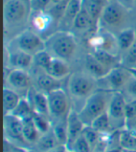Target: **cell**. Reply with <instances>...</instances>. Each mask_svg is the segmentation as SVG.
Returning <instances> with one entry per match:
<instances>
[{
    "label": "cell",
    "instance_id": "obj_1",
    "mask_svg": "<svg viewBox=\"0 0 136 152\" xmlns=\"http://www.w3.org/2000/svg\"><path fill=\"white\" fill-rule=\"evenodd\" d=\"M30 0H4V37L8 41L28 28L31 15Z\"/></svg>",
    "mask_w": 136,
    "mask_h": 152
},
{
    "label": "cell",
    "instance_id": "obj_43",
    "mask_svg": "<svg viewBox=\"0 0 136 152\" xmlns=\"http://www.w3.org/2000/svg\"><path fill=\"white\" fill-rule=\"evenodd\" d=\"M123 152H136V149H133V150H124L123 149Z\"/></svg>",
    "mask_w": 136,
    "mask_h": 152
},
{
    "label": "cell",
    "instance_id": "obj_35",
    "mask_svg": "<svg viewBox=\"0 0 136 152\" xmlns=\"http://www.w3.org/2000/svg\"><path fill=\"white\" fill-rule=\"evenodd\" d=\"M121 92L127 102L136 103V77L132 76Z\"/></svg>",
    "mask_w": 136,
    "mask_h": 152
},
{
    "label": "cell",
    "instance_id": "obj_18",
    "mask_svg": "<svg viewBox=\"0 0 136 152\" xmlns=\"http://www.w3.org/2000/svg\"><path fill=\"white\" fill-rule=\"evenodd\" d=\"M82 8V0H70L65 11L59 22L58 30L61 31H71L75 20Z\"/></svg>",
    "mask_w": 136,
    "mask_h": 152
},
{
    "label": "cell",
    "instance_id": "obj_3",
    "mask_svg": "<svg viewBox=\"0 0 136 152\" xmlns=\"http://www.w3.org/2000/svg\"><path fill=\"white\" fill-rule=\"evenodd\" d=\"M79 40L72 32L58 30L45 39V50L53 58L71 63L79 52Z\"/></svg>",
    "mask_w": 136,
    "mask_h": 152
},
{
    "label": "cell",
    "instance_id": "obj_31",
    "mask_svg": "<svg viewBox=\"0 0 136 152\" xmlns=\"http://www.w3.org/2000/svg\"><path fill=\"white\" fill-rule=\"evenodd\" d=\"M52 59L53 57L46 50H41L33 56V66L47 71Z\"/></svg>",
    "mask_w": 136,
    "mask_h": 152
},
{
    "label": "cell",
    "instance_id": "obj_21",
    "mask_svg": "<svg viewBox=\"0 0 136 152\" xmlns=\"http://www.w3.org/2000/svg\"><path fill=\"white\" fill-rule=\"evenodd\" d=\"M46 72L51 77H53L57 79H60V80H64V79L68 77L69 75L72 73L71 72L70 64L58 58L52 59V61H51L49 66Z\"/></svg>",
    "mask_w": 136,
    "mask_h": 152
},
{
    "label": "cell",
    "instance_id": "obj_26",
    "mask_svg": "<svg viewBox=\"0 0 136 152\" xmlns=\"http://www.w3.org/2000/svg\"><path fill=\"white\" fill-rule=\"evenodd\" d=\"M116 37L118 39L120 53L122 54L131 48L132 45L134 43L136 39V30L132 26H129V27H127L119 32Z\"/></svg>",
    "mask_w": 136,
    "mask_h": 152
},
{
    "label": "cell",
    "instance_id": "obj_24",
    "mask_svg": "<svg viewBox=\"0 0 136 152\" xmlns=\"http://www.w3.org/2000/svg\"><path fill=\"white\" fill-rule=\"evenodd\" d=\"M108 0H82V7L98 25L102 12Z\"/></svg>",
    "mask_w": 136,
    "mask_h": 152
},
{
    "label": "cell",
    "instance_id": "obj_37",
    "mask_svg": "<svg viewBox=\"0 0 136 152\" xmlns=\"http://www.w3.org/2000/svg\"><path fill=\"white\" fill-rule=\"evenodd\" d=\"M69 151H72V152H92V148H90L89 144L88 143V141L85 138V136H84L83 133L75 140V142L73 143L72 147H71Z\"/></svg>",
    "mask_w": 136,
    "mask_h": 152
},
{
    "label": "cell",
    "instance_id": "obj_39",
    "mask_svg": "<svg viewBox=\"0 0 136 152\" xmlns=\"http://www.w3.org/2000/svg\"><path fill=\"white\" fill-rule=\"evenodd\" d=\"M125 129L133 134H136V114L127 118Z\"/></svg>",
    "mask_w": 136,
    "mask_h": 152
},
{
    "label": "cell",
    "instance_id": "obj_36",
    "mask_svg": "<svg viewBox=\"0 0 136 152\" xmlns=\"http://www.w3.org/2000/svg\"><path fill=\"white\" fill-rule=\"evenodd\" d=\"M83 134L87 139L88 143L89 144L90 148H92V151H93V149L97 146V144H98L99 141H100L102 134H100L97 131H95L92 127L86 126L85 129L83 130Z\"/></svg>",
    "mask_w": 136,
    "mask_h": 152
},
{
    "label": "cell",
    "instance_id": "obj_10",
    "mask_svg": "<svg viewBox=\"0 0 136 152\" xmlns=\"http://www.w3.org/2000/svg\"><path fill=\"white\" fill-rule=\"evenodd\" d=\"M132 76V73L127 67L119 65L110 70L105 77L97 80L98 88L111 92L122 91Z\"/></svg>",
    "mask_w": 136,
    "mask_h": 152
},
{
    "label": "cell",
    "instance_id": "obj_5",
    "mask_svg": "<svg viewBox=\"0 0 136 152\" xmlns=\"http://www.w3.org/2000/svg\"><path fill=\"white\" fill-rule=\"evenodd\" d=\"M113 92L98 89L90 95L82 108L77 112L86 126H90L96 118L105 113Z\"/></svg>",
    "mask_w": 136,
    "mask_h": 152
},
{
    "label": "cell",
    "instance_id": "obj_33",
    "mask_svg": "<svg viewBox=\"0 0 136 152\" xmlns=\"http://www.w3.org/2000/svg\"><path fill=\"white\" fill-rule=\"evenodd\" d=\"M33 121L36 124V128L38 129V131L41 133V134L47 133V132H49L51 129V127H52V121H51L49 118L46 116L34 113Z\"/></svg>",
    "mask_w": 136,
    "mask_h": 152
},
{
    "label": "cell",
    "instance_id": "obj_30",
    "mask_svg": "<svg viewBox=\"0 0 136 152\" xmlns=\"http://www.w3.org/2000/svg\"><path fill=\"white\" fill-rule=\"evenodd\" d=\"M52 131L59 145H63V146L66 147L68 140L66 120L52 122Z\"/></svg>",
    "mask_w": 136,
    "mask_h": 152
},
{
    "label": "cell",
    "instance_id": "obj_27",
    "mask_svg": "<svg viewBox=\"0 0 136 152\" xmlns=\"http://www.w3.org/2000/svg\"><path fill=\"white\" fill-rule=\"evenodd\" d=\"M57 146H59V143L56 139L52 131V127H51L49 132L41 134L33 148H35L37 152H47L56 148Z\"/></svg>",
    "mask_w": 136,
    "mask_h": 152
},
{
    "label": "cell",
    "instance_id": "obj_15",
    "mask_svg": "<svg viewBox=\"0 0 136 152\" xmlns=\"http://www.w3.org/2000/svg\"><path fill=\"white\" fill-rule=\"evenodd\" d=\"M97 30H98V25L94 23L92 17L82 7L75 20L70 32H72L76 37V38L86 37L88 39Z\"/></svg>",
    "mask_w": 136,
    "mask_h": 152
},
{
    "label": "cell",
    "instance_id": "obj_8",
    "mask_svg": "<svg viewBox=\"0 0 136 152\" xmlns=\"http://www.w3.org/2000/svg\"><path fill=\"white\" fill-rule=\"evenodd\" d=\"M127 101L121 91L113 92L106 113L114 131L125 129L127 121Z\"/></svg>",
    "mask_w": 136,
    "mask_h": 152
},
{
    "label": "cell",
    "instance_id": "obj_9",
    "mask_svg": "<svg viewBox=\"0 0 136 152\" xmlns=\"http://www.w3.org/2000/svg\"><path fill=\"white\" fill-rule=\"evenodd\" d=\"M58 26L59 23L48 10L31 12L28 28L40 36L44 40L58 31Z\"/></svg>",
    "mask_w": 136,
    "mask_h": 152
},
{
    "label": "cell",
    "instance_id": "obj_38",
    "mask_svg": "<svg viewBox=\"0 0 136 152\" xmlns=\"http://www.w3.org/2000/svg\"><path fill=\"white\" fill-rule=\"evenodd\" d=\"M52 0H30L32 11H42L47 10L51 4Z\"/></svg>",
    "mask_w": 136,
    "mask_h": 152
},
{
    "label": "cell",
    "instance_id": "obj_45",
    "mask_svg": "<svg viewBox=\"0 0 136 152\" xmlns=\"http://www.w3.org/2000/svg\"><path fill=\"white\" fill-rule=\"evenodd\" d=\"M66 152H72V151H69V150H67V151H66Z\"/></svg>",
    "mask_w": 136,
    "mask_h": 152
},
{
    "label": "cell",
    "instance_id": "obj_32",
    "mask_svg": "<svg viewBox=\"0 0 136 152\" xmlns=\"http://www.w3.org/2000/svg\"><path fill=\"white\" fill-rule=\"evenodd\" d=\"M120 146L124 150L136 149V134L126 129H123L119 133Z\"/></svg>",
    "mask_w": 136,
    "mask_h": 152
},
{
    "label": "cell",
    "instance_id": "obj_19",
    "mask_svg": "<svg viewBox=\"0 0 136 152\" xmlns=\"http://www.w3.org/2000/svg\"><path fill=\"white\" fill-rule=\"evenodd\" d=\"M26 98L30 102L35 113L46 116V117L50 118L48 97H47L46 94H43V92H41V91H38L33 87L28 92Z\"/></svg>",
    "mask_w": 136,
    "mask_h": 152
},
{
    "label": "cell",
    "instance_id": "obj_34",
    "mask_svg": "<svg viewBox=\"0 0 136 152\" xmlns=\"http://www.w3.org/2000/svg\"><path fill=\"white\" fill-rule=\"evenodd\" d=\"M136 64V39L132 47L121 54V65L131 68Z\"/></svg>",
    "mask_w": 136,
    "mask_h": 152
},
{
    "label": "cell",
    "instance_id": "obj_25",
    "mask_svg": "<svg viewBox=\"0 0 136 152\" xmlns=\"http://www.w3.org/2000/svg\"><path fill=\"white\" fill-rule=\"evenodd\" d=\"M22 96L10 88L4 87L3 89V111L4 115L11 114L20 103Z\"/></svg>",
    "mask_w": 136,
    "mask_h": 152
},
{
    "label": "cell",
    "instance_id": "obj_23",
    "mask_svg": "<svg viewBox=\"0 0 136 152\" xmlns=\"http://www.w3.org/2000/svg\"><path fill=\"white\" fill-rule=\"evenodd\" d=\"M23 134L25 142L30 148H34V146L36 144V142L41 136V133L36 128V124L33 121V117L25 118L23 121Z\"/></svg>",
    "mask_w": 136,
    "mask_h": 152
},
{
    "label": "cell",
    "instance_id": "obj_22",
    "mask_svg": "<svg viewBox=\"0 0 136 152\" xmlns=\"http://www.w3.org/2000/svg\"><path fill=\"white\" fill-rule=\"evenodd\" d=\"M103 66L111 70L119 65H121V57L116 56L108 51L103 50H89Z\"/></svg>",
    "mask_w": 136,
    "mask_h": 152
},
{
    "label": "cell",
    "instance_id": "obj_4",
    "mask_svg": "<svg viewBox=\"0 0 136 152\" xmlns=\"http://www.w3.org/2000/svg\"><path fill=\"white\" fill-rule=\"evenodd\" d=\"M131 11L119 0H108L99 20L98 28L116 35L121 30L129 27Z\"/></svg>",
    "mask_w": 136,
    "mask_h": 152
},
{
    "label": "cell",
    "instance_id": "obj_16",
    "mask_svg": "<svg viewBox=\"0 0 136 152\" xmlns=\"http://www.w3.org/2000/svg\"><path fill=\"white\" fill-rule=\"evenodd\" d=\"M6 52H7L6 66H8L9 70L19 69L30 71L33 67V56L26 52L8 48H6Z\"/></svg>",
    "mask_w": 136,
    "mask_h": 152
},
{
    "label": "cell",
    "instance_id": "obj_7",
    "mask_svg": "<svg viewBox=\"0 0 136 152\" xmlns=\"http://www.w3.org/2000/svg\"><path fill=\"white\" fill-rule=\"evenodd\" d=\"M50 120L52 122L65 121L72 109L70 97L63 88L57 89L47 94Z\"/></svg>",
    "mask_w": 136,
    "mask_h": 152
},
{
    "label": "cell",
    "instance_id": "obj_12",
    "mask_svg": "<svg viewBox=\"0 0 136 152\" xmlns=\"http://www.w3.org/2000/svg\"><path fill=\"white\" fill-rule=\"evenodd\" d=\"M4 139L20 148H30L23 138V122L20 118L12 114L4 115Z\"/></svg>",
    "mask_w": 136,
    "mask_h": 152
},
{
    "label": "cell",
    "instance_id": "obj_20",
    "mask_svg": "<svg viewBox=\"0 0 136 152\" xmlns=\"http://www.w3.org/2000/svg\"><path fill=\"white\" fill-rule=\"evenodd\" d=\"M84 70L87 73H89L90 76H92L97 80L103 77H105L110 70H108L106 67L97 60V59L89 51L88 53L84 56Z\"/></svg>",
    "mask_w": 136,
    "mask_h": 152
},
{
    "label": "cell",
    "instance_id": "obj_11",
    "mask_svg": "<svg viewBox=\"0 0 136 152\" xmlns=\"http://www.w3.org/2000/svg\"><path fill=\"white\" fill-rule=\"evenodd\" d=\"M87 44L89 50H103L121 57L116 37L109 31L98 28L94 34L87 39Z\"/></svg>",
    "mask_w": 136,
    "mask_h": 152
},
{
    "label": "cell",
    "instance_id": "obj_28",
    "mask_svg": "<svg viewBox=\"0 0 136 152\" xmlns=\"http://www.w3.org/2000/svg\"><path fill=\"white\" fill-rule=\"evenodd\" d=\"M90 127H92L95 131H97L100 134H112L113 132H115L111 126V123H110L108 115L105 113L102 114L98 118H96L95 120L92 121Z\"/></svg>",
    "mask_w": 136,
    "mask_h": 152
},
{
    "label": "cell",
    "instance_id": "obj_6",
    "mask_svg": "<svg viewBox=\"0 0 136 152\" xmlns=\"http://www.w3.org/2000/svg\"><path fill=\"white\" fill-rule=\"evenodd\" d=\"M6 48L19 50L34 56L45 50V40L33 30L26 28L9 40Z\"/></svg>",
    "mask_w": 136,
    "mask_h": 152
},
{
    "label": "cell",
    "instance_id": "obj_29",
    "mask_svg": "<svg viewBox=\"0 0 136 152\" xmlns=\"http://www.w3.org/2000/svg\"><path fill=\"white\" fill-rule=\"evenodd\" d=\"M34 113V109L32 107L30 102L28 101V99L26 97H22L20 103L18 104L16 108L13 110L11 114L20 118L22 121H23L25 118L33 117Z\"/></svg>",
    "mask_w": 136,
    "mask_h": 152
},
{
    "label": "cell",
    "instance_id": "obj_14",
    "mask_svg": "<svg viewBox=\"0 0 136 152\" xmlns=\"http://www.w3.org/2000/svg\"><path fill=\"white\" fill-rule=\"evenodd\" d=\"M30 73L33 78L34 88L38 91L48 94L54 90L63 88V80H60V79L51 77L42 69L33 66L30 70Z\"/></svg>",
    "mask_w": 136,
    "mask_h": 152
},
{
    "label": "cell",
    "instance_id": "obj_42",
    "mask_svg": "<svg viewBox=\"0 0 136 152\" xmlns=\"http://www.w3.org/2000/svg\"><path fill=\"white\" fill-rule=\"evenodd\" d=\"M128 70L131 72L132 76L136 77V68H128Z\"/></svg>",
    "mask_w": 136,
    "mask_h": 152
},
{
    "label": "cell",
    "instance_id": "obj_2",
    "mask_svg": "<svg viewBox=\"0 0 136 152\" xmlns=\"http://www.w3.org/2000/svg\"><path fill=\"white\" fill-rule=\"evenodd\" d=\"M67 94L72 108L79 112L88 98L98 90V81L85 70L72 72L67 77Z\"/></svg>",
    "mask_w": 136,
    "mask_h": 152
},
{
    "label": "cell",
    "instance_id": "obj_41",
    "mask_svg": "<svg viewBox=\"0 0 136 152\" xmlns=\"http://www.w3.org/2000/svg\"><path fill=\"white\" fill-rule=\"evenodd\" d=\"M119 1L123 4L125 5L127 8H129L131 10V7H129V4H135L136 3V0H119Z\"/></svg>",
    "mask_w": 136,
    "mask_h": 152
},
{
    "label": "cell",
    "instance_id": "obj_40",
    "mask_svg": "<svg viewBox=\"0 0 136 152\" xmlns=\"http://www.w3.org/2000/svg\"><path fill=\"white\" fill-rule=\"evenodd\" d=\"M67 151V148L65 146H63V145H59V146H57L56 148L50 149L47 152H66Z\"/></svg>",
    "mask_w": 136,
    "mask_h": 152
},
{
    "label": "cell",
    "instance_id": "obj_17",
    "mask_svg": "<svg viewBox=\"0 0 136 152\" xmlns=\"http://www.w3.org/2000/svg\"><path fill=\"white\" fill-rule=\"evenodd\" d=\"M66 123H67V135H68L66 148L67 150H69L71 147H72L73 143L75 142V140L83 133V130L85 129L86 125L81 121V118L79 116V113L73 108L71 109L70 113L67 117Z\"/></svg>",
    "mask_w": 136,
    "mask_h": 152
},
{
    "label": "cell",
    "instance_id": "obj_44",
    "mask_svg": "<svg viewBox=\"0 0 136 152\" xmlns=\"http://www.w3.org/2000/svg\"><path fill=\"white\" fill-rule=\"evenodd\" d=\"M131 68H136V64H135L133 65V66H132V67H131Z\"/></svg>",
    "mask_w": 136,
    "mask_h": 152
},
{
    "label": "cell",
    "instance_id": "obj_13",
    "mask_svg": "<svg viewBox=\"0 0 136 152\" xmlns=\"http://www.w3.org/2000/svg\"><path fill=\"white\" fill-rule=\"evenodd\" d=\"M5 82L7 83L5 87L15 91L22 97H26L30 90L34 87L30 71L25 70H9L8 75L5 77Z\"/></svg>",
    "mask_w": 136,
    "mask_h": 152
}]
</instances>
